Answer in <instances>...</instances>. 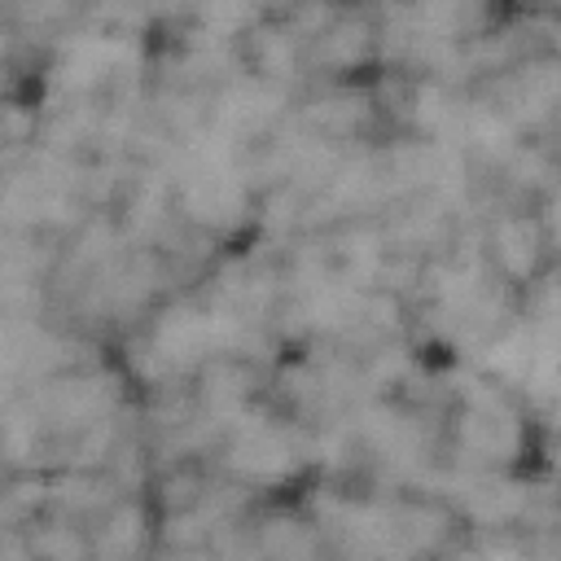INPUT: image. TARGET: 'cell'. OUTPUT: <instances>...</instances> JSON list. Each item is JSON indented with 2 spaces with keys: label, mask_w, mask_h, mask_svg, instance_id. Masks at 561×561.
Listing matches in <instances>:
<instances>
[{
  "label": "cell",
  "mask_w": 561,
  "mask_h": 561,
  "mask_svg": "<svg viewBox=\"0 0 561 561\" xmlns=\"http://www.w3.org/2000/svg\"><path fill=\"white\" fill-rule=\"evenodd\" d=\"M535 250H539V237H535V224H526L522 215H508L495 224V259L504 272H530L535 263Z\"/></svg>",
  "instance_id": "cell-1"
}]
</instances>
